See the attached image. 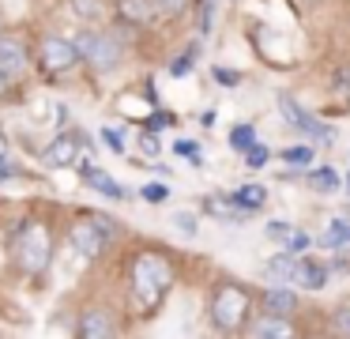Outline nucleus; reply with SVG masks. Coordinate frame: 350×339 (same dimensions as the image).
<instances>
[{
  "instance_id": "nucleus-14",
  "label": "nucleus",
  "mask_w": 350,
  "mask_h": 339,
  "mask_svg": "<svg viewBox=\"0 0 350 339\" xmlns=\"http://www.w3.org/2000/svg\"><path fill=\"white\" fill-rule=\"evenodd\" d=\"M117 15L132 27H147V23H154L159 8H154V0H117Z\"/></svg>"
},
{
  "instance_id": "nucleus-19",
  "label": "nucleus",
  "mask_w": 350,
  "mask_h": 339,
  "mask_svg": "<svg viewBox=\"0 0 350 339\" xmlns=\"http://www.w3.org/2000/svg\"><path fill=\"white\" fill-rule=\"evenodd\" d=\"M252 143H256V128H252V125H234V128H230V147H234V151H241V155H245Z\"/></svg>"
},
{
  "instance_id": "nucleus-9",
  "label": "nucleus",
  "mask_w": 350,
  "mask_h": 339,
  "mask_svg": "<svg viewBox=\"0 0 350 339\" xmlns=\"http://www.w3.org/2000/svg\"><path fill=\"white\" fill-rule=\"evenodd\" d=\"M76 162H79V136L76 132H61L42 151V166H49V170H64V166H76Z\"/></svg>"
},
{
  "instance_id": "nucleus-10",
  "label": "nucleus",
  "mask_w": 350,
  "mask_h": 339,
  "mask_svg": "<svg viewBox=\"0 0 350 339\" xmlns=\"http://www.w3.org/2000/svg\"><path fill=\"white\" fill-rule=\"evenodd\" d=\"M117 331L121 328H117L109 309H83V313H79V324H76L79 339H109V336H117Z\"/></svg>"
},
{
  "instance_id": "nucleus-11",
  "label": "nucleus",
  "mask_w": 350,
  "mask_h": 339,
  "mask_svg": "<svg viewBox=\"0 0 350 339\" xmlns=\"http://www.w3.org/2000/svg\"><path fill=\"white\" fill-rule=\"evenodd\" d=\"M76 166H79V177H83L87 185L94 188V192H102L106 200H129V192H124V188L117 185V181L109 177V173H102L94 162H76Z\"/></svg>"
},
{
  "instance_id": "nucleus-26",
  "label": "nucleus",
  "mask_w": 350,
  "mask_h": 339,
  "mask_svg": "<svg viewBox=\"0 0 350 339\" xmlns=\"http://www.w3.org/2000/svg\"><path fill=\"white\" fill-rule=\"evenodd\" d=\"M154 8H159L162 15H170V19H177V15L189 8V0H154Z\"/></svg>"
},
{
  "instance_id": "nucleus-24",
  "label": "nucleus",
  "mask_w": 350,
  "mask_h": 339,
  "mask_svg": "<svg viewBox=\"0 0 350 339\" xmlns=\"http://www.w3.org/2000/svg\"><path fill=\"white\" fill-rule=\"evenodd\" d=\"M215 23V0H200V34H211Z\"/></svg>"
},
{
  "instance_id": "nucleus-28",
  "label": "nucleus",
  "mask_w": 350,
  "mask_h": 339,
  "mask_svg": "<svg viewBox=\"0 0 350 339\" xmlns=\"http://www.w3.org/2000/svg\"><path fill=\"white\" fill-rule=\"evenodd\" d=\"M215 83H219V87H237V83H241V72H234V68H215Z\"/></svg>"
},
{
  "instance_id": "nucleus-35",
  "label": "nucleus",
  "mask_w": 350,
  "mask_h": 339,
  "mask_svg": "<svg viewBox=\"0 0 350 339\" xmlns=\"http://www.w3.org/2000/svg\"><path fill=\"white\" fill-rule=\"evenodd\" d=\"M139 143H144V151H147V155H159V136H154V132H147Z\"/></svg>"
},
{
  "instance_id": "nucleus-21",
  "label": "nucleus",
  "mask_w": 350,
  "mask_h": 339,
  "mask_svg": "<svg viewBox=\"0 0 350 339\" xmlns=\"http://www.w3.org/2000/svg\"><path fill=\"white\" fill-rule=\"evenodd\" d=\"M282 162H286V166H297V170H301V166L312 162V147H286V151H282Z\"/></svg>"
},
{
  "instance_id": "nucleus-27",
  "label": "nucleus",
  "mask_w": 350,
  "mask_h": 339,
  "mask_svg": "<svg viewBox=\"0 0 350 339\" xmlns=\"http://www.w3.org/2000/svg\"><path fill=\"white\" fill-rule=\"evenodd\" d=\"M102 140H106V147H109V151L124 155V132H117V128H102Z\"/></svg>"
},
{
  "instance_id": "nucleus-22",
  "label": "nucleus",
  "mask_w": 350,
  "mask_h": 339,
  "mask_svg": "<svg viewBox=\"0 0 350 339\" xmlns=\"http://www.w3.org/2000/svg\"><path fill=\"white\" fill-rule=\"evenodd\" d=\"M267 158H271V151H267L264 143H252V147L245 151V166H249V170H260V166H267Z\"/></svg>"
},
{
  "instance_id": "nucleus-13",
  "label": "nucleus",
  "mask_w": 350,
  "mask_h": 339,
  "mask_svg": "<svg viewBox=\"0 0 350 339\" xmlns=\"http://www.w3.org/2000/svg\"><path fill=\"white\" fill-rule=\"evenodd\" d=\"M260 309H264V313H271V316H290L297 309V294L290 290L286 283L267 286V290L260 294Z\"/></svg>"
},
{
  "instance_id": "nucleus-36",
  "label": "nucleus",
  "mask_w": 350,
  "mask_h": 339,
  "mask_svg": "<svg viewBox=\"0 0 350 339\" xmlns=\"http://www.w3.org/2000/svg\"><path fill=\"white\" fill-rule=\"evenodd\" d=\"M4 90H8V79H4V75H0V95H4Z\"/></svg>"
},
{
  "instance_id": "nucleus-23",
  "label": "nucleus",
  "mask_w": 350,
  "mask_h": 339,
  "mask_svg": "<svg viewBox=\"0 0 350 339\" xmlns=\"http://www.w3.org/2000/svg\"><path fill=\"white\" fill-rule=\"evenodd\" d=\"M72 12L79 19H98L102 15V0H72Z\"/></svg>"
},
{
  "instance_id": "nucleus-16",
  "label": "nucleus",
  "mask_w": 350,
  "mask_h": 339,
  "mask_svg": "<svg viewBox=\"0 0 350 339\" xmlns=\"http://www.w3.org/2000/svg\"><path fill=\"white\" fill-rule=\"evenodd\" d=\"M327 283V268L317 260V256H297V286L305 290H320Z\"/></svg>"
},
{
  "instance_id": "nucleus-12",
  "label": "nucleus",
  "mask_w": 350,
  "mask_h": 339,
  "mask_svg": "<svg viewBox=\"0 0 350 339\" xmlns=\"http://www.w3.org/2000/svg\"><path fill=\"white\" fill-rule=\"evenodd\" d=\"M245 336H252V339H290V336H294V324H290L286 316L264 313L260 321L245 324Z\"/></svg>"
},
{
  "instance_id": "nucleus-25",
  "label": "nucleus",
  "mask_w": 350,
  "mask_h": 339,
  "mask_svg": "<svg viewBox=\"0 0 350 339\" xmlns=\"http://www.w3.org/2000/svg\"><path fill=\"white\" fill-rule=\"evenodd\" d=\"M139 196H144L147 203H166L170 188L166 185H144V188H139Z\"/></svg>"
},
{
  "instance_id": "nucleus-3",
  "label": "nucleus",
  "mask_w": 350,
  "mask_h": 339,
  "mask_svg": "<svg viewBox=\"0 0 350 339\" xmlns=\"http://www.w3.org/2000/svg\"><path fill=\"white\" fill-rule=\"evenodd\" d=\"M207 313H211V324H215V328L226 331V336L245 331L249 313H252V294L245 290L241 283H222L219 290L211 294V305H207Z\"/></svg>"
},
{
  "instance_id": "nucleus-30",
  "label": "nucleus",
  "mask_w": 350,
  "mask_h": 339,
  "mask_svg": "<svg viewBox=\"0 0 350 339\" xmlns=\"http://www.w3.org/2000/svg\"><path fill=\"white\" fill-rule=\"evenodd\" d=\"M192 60H196V45H192V49L185 53V57H177L174 64H170V75H185V72L192 68Z\"/></svg>"
},
{
  "instance_id": "nucleus-1",
  "label": "nucleus",
  "mask_w": 350,
  "mask_h": 339,
  "mask_svg": "<svg viewBox=\"0 0 350 339\" xmlns=\"http://www.w3.org/2000/svg\"><path fill=\"white\" fill-rule=\"evenodd\" d=\"M129 275H132V294H136L139 309H154L174 286V264L162 253H136Z\"/></svg>"
},
{
  "instance_id": "nucleus-29",
  "label": "nucleus",
  "mask_w": 350,
  "mask_h": 339,
  "mask_svg": "<svg viewBox=\"0 0 350 339\" xmlns=\"http://www.w3.org/2000/svg\"><path fill=\"white\" fill-rule=\"evenodd\" d=\"M305 249H309V234L290 230V238H286V253H305Z\"/></svg>"
},
{
  "instance_id": "nucleus-32",
  "label": "nucleus",
  "mask_w": 350,
  "mask_h": 339,
  "mask_svg": "<svg viewBox=\"0 0 350 339\" xmlns=\"http://www.w3.org/2000/svg\"><path fill=\"white\" fill-rule=\"evenodd\" d=\"M177 230L181 234H196V215H189V211H181V215H174Z\"/></svg>"
},
{
  "instance_id": "nucleus-5",
  "label": "nucleus",
  "mask_w": 350,
  "mask_h": 339,
  "mask_svg": "<svg viewBox=\"0 0 350 339\" xmlns=\"http://www.w3.org/2000/svg\"><path fill=\"white\" fill-rule=\"evenodd\" d=\"M79 49V60L94 68V72H109L121 64V42L106 30H79V38H72Z\"/></svg>"
},
{
  "instance_id": "nucleus-17",
  "label": "nucleus",
  "mask_w": 350,
  "mask_h": 339,
  "mask_svg": "<svg viewBox=\"0 0 350 339\" xmlns=\"http://www.w3.org/2000/svg\"><path fill=\"white\" fill-rule=\"evenodd\" d=\"M230 200H234L241 211H260L267 203V188L264 185H241L234 196H230Z\"/></svg>"
},
{
  "instance_id": "nucleus-7",
  "label": "nucleus",
  "mask_w": 350,
  "mask_h": 339,
  "mask_svg": "<svg viewBox=\"0 0 350 339\" xmlns=\"http://www.w3.org/2000/svg\"><path fill=\"white\" fill-rule=\"evenodd\" d=\"M27 68H31V53H27V45L19 42L16 34H0V75L8 83L23 79Z\"/></svg>"
},
{
  "instance_id": "nucleus-31",
  "label": "nucleus",
  "mask_w": 350,
  "mask_h": 339,
  "mask_svg": "<svg viewBox=\"0 0 350 339\" xmlns=\"http://www.w3.org/2000/svg\"><path fill=\"white\" fill-rule=\"evenodd\" d=\"M267 238H275V241H286V238H290V223H282V218H275V223H267Z\"/></svg>"
},
{
  "instance_id": "nucleus-2",
  "label": "nucleus",
  "mask_w": 350,
  "mask_h": 339,
  "mask_svg": "<svg viewBox=\"0 0 350 339\" xmlns=\"http://www.w3.org/2000/svg\"><path fill=\"white\" fill-rule=\"evenodd\" d=\"M12 260L23 275H42L53 260V230L42 218H27L12 234Z\"/></svg>"
},
{
  "instance_id": "nucleus-20",
  "label": "nucleus",
  "mask_w": 350,
  "mask_h": 339,
  "mask_svg": "<svg viewBox=\"0 0 350 339\" xmlns=\"http://www.w3.org/2000/svg\"><path fill=\"white\" fill-rule=\"evenodd\" d=\"M309 185H312V188H320V192H335V188H339V177H335V173L327 170V166H320V170H312V173H309Z\"/></svg>"
},
{
  "instance_id": "nucleus-8",
  "label": "nucleus",
  "mask_w": 350,
  "mask_h": 339,
  "mask_svg": "<svg viewBox=\"0 0 350 339\" xmlns=\"http://www.w3.org/2000/svg\"><path fill=\"white\" fill-rule=\"evenodd\" d=\"M279 113H282V121H286V125H294V128H297V132H309V136H317V140L332 143V128L320 125V121L312 117V113H305L290 95H279Z\"/></svg>"
},
{
  "instance_id": "nucleus-33",
  "label": "nucleus",
  "mask_w": 350,
  "mask_h": 339,
  "mask_svg": "<svg viewBox=\"0 0 350 339\" xmlns=\"http://www.w3.org/2000/svg\"><path fill=\"white\" fill-rule=\"evenodd\" d=\"M174 147H177V155H189V158H192V162H196V166L204 162V158H200V151H196V143H189V140H177Z\"/></svg>"
},
{
  "instance_id": "nucleus-6",
  "label": "nucleus",
  "mask_w": 350,
  "mask_h": 339,
  "mask_svg": "<svg viewBox=\"0 0 350 339\" xmlns=\"http://www.w3.org/2000/svg\"><path fill=\"white\" fill-rule=\"evenodd\" d=\"M76 64H79L76 42H68V38H61V34H46V38H42V45H38V68L46 75H64V72H72Z\"/></svg>"
},
{
  "instance_id": "nucleus-4",
  "label": "nucleus",
  "mask_w": 350,
  "mask_h": 339,
  "mask_svg": "<svg viewBox=\"0 0 350 339\" xmlns=\"http://www.w3.org/2000/svg\"><path fill=\"white\" fill-rule=\"evenodd\" d=\"M109 234H113V218H106V215H83V218H76V223H72L68 241H72V249H76L79 256L98 260V256L106 253V245H109Z\"/></svg>"
},
{
  "instance_id": "nucleus-34",
  "label": "nucleus",
  "mask_w": 350,
  "mask_h": 339,
  "mask_svg": "<svg viewBox=\"0 0 350 339\" xmlns=\"http://www.w3.org/2000/svg\"><path fill=\"white\" fill-rule=\"evenodd\" d=\"M335 328H339L342 336H350V309H339V316H335Z\"/></svg>"
},
{
  "instance_id": "nucleus-18",
  "label": "nucleus",
  "mask_w": 350,
  "mask_h": 339,
  "mask_svg": "<svg viewBox=\"0 0 350 339\" xmlns=\"http://www.w3.org/2000/svg\"><path fill=\"white\" fill-rule=\"evenodd\" d=\"M350 245V218H335L324 234H320V249H339Z\"/></svg>"
},
{
  "instance_id": "nucleus-15",
  "label": "nucleus",
  "mask_w": 350,
  "mask_h": 339,
  "mask_svg": "<svg viewBox=\"0 0 350 339\" xmlns=\"http://www.w3.org/2000/svg\"><path fill=\"white\" fill-rule=\"evenodd\" d=\"M297 256L301 253H279L271 256V260L264 264V275L271 279V283H297Z\"/></svg>"
}]
</instances>
